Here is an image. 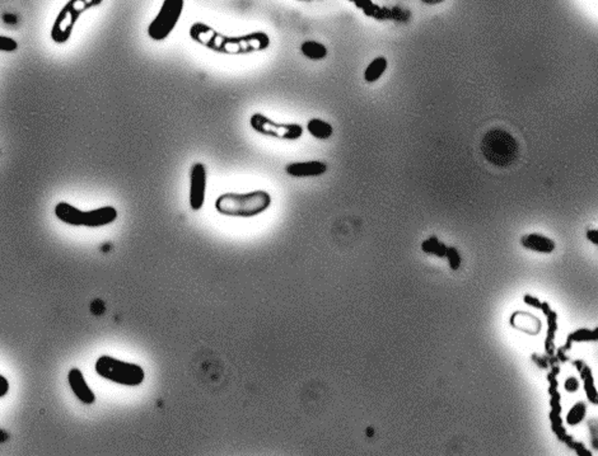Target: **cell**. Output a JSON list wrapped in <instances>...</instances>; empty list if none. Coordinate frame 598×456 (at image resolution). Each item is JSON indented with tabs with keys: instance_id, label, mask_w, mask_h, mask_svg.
I'll return each instance as SVG.
<instances>
[{
	"instance_id": "obj_3",
	"label": "cell",
	"mask_w": 598,
	"mask_h": 456,
	"mask_svg": "<svg viewBox=\"0 0 598 456\" xmlns=\"http://www.w3.org/2000/svg\"><path fill=\"white\" fill-rule=\"evenodd\" d=\"M94 369L103 379L125 387H139L146 379V372L140 365L125 363L111 356L98 357Z\"/></svg>"
},
{
	"instance_id": "obj_5",
	"label": "cell",
	"mask_w": 598,
	"mask_h": 456,
	"mask_svg": "<svg viewBox=\"0 0 598 456\" xmlns=\"http://www.w3.org/2000/svg\"><path fill=\"white\" fill-rule=\"evenodd\" d=\"M102 0H69L67 5L60 10L52 28L54 43H65L71 36L73 28L85 10L101 4Z\"/></svg>"
},
{
	"instance_id": "obj_16",
	"label": "cell",
	"mask_w": 598,
	"mask_h": 456,
	"mask_svg": "<svg viewBox=\"0 0 598 456\" xmlns=\"http://www.w3.org/2000/svg\"><path fill=\"white\" fill-rule=\"evenodd\" d=\"M421 248L425 253L436 254L438 257H445L447 253V247L442 242H439L436 238H430L425 240L421 245Z\"/></svg>"
},
{
	"instance_id": "obj_17",
	"label": "cell",
	"mask_w": 598,
	"mask_h": 456,
	"mask_svg": "<svg viewBox=\"0 0 598 456\" xmlns=\"http://www.w3.org/2000/svg\"><path fill=\"white\" fill-rule=\"evenodd\" d=\"M584 413H586L584 404L583 403L577 404L571 411V413L568 414V422L571 423V424H577V423L581 422L583 417H584Z\"/></svg>"
},
{
	"instance_id": "obj_18",
	"label": "cell",
	"mask_w": 598,
	"mask_h": 456,
	"mask_svg": "<svg viewBox=\"0 0 598 456\" xmlns=\"http://www.w3.org/2000/svg\"><path fill=\"white\" fill-rule=\"evenodd\" d=\"M18 49V43L14 38H10L7 36H0V51L4 52H13Z\"/></svg>"
},
{
	"instance_id": "obj_4",
	"label": "cell",
	"mask_w": 598,
	"mask_h": 456,
	"mask_svg": "<svg viewBox=\"0 0 598 456\" xmlns=\"http://www.w3.org/2000/svg\"><path fill=\"white\" fill-rule=\"evenodd\" d=\"M56 218L71 227L101 228L118 219V212L112 206H104L91 212H82L68 203H59L55 206Z\"/></svg>"
},
{
	"instance_id": "obj_1",
	"label": "cell",
	"mask_w": 598,
	"mask_h": 456,
	"mask_svg": "<svg viewBox=\"0 0 598 456\" xmlns=\"http://www.w3.org/2000/svg\"><path fill=\"white\" fill-rule=\"evenodd\" d=\"M272 205V196L263 190L247 194H223L215 201V210L230 218H255Z\"/></svg>"
},
{
	"instance_id": "obj_19",
	"label": "cell",
	"mask_w": 598,
	"mask_h": 456,
	"mask_svg": "<svg viewBox=\"0 0 598 456\" xmlns=\"http://www.w3.org/2000/svg\"><path fill=\"white\" fill-rule=\"evenodd\" d=\"M445 257H448V260H450V263H451V266H452L453 270H457L458 267H460V263H461V260H460V254L458 252L454 249V248H450V249H447V253H445Z\"/></svg>"
},
{
	"instance_id": "obj_15",
	"label": "cell",
	"mask_w": 598,
	"mask_h": 456,
	"mask_svg": "<svg viewBox=\"0 0 598 456\" xmlns=\"http://www.w3.org/2000/svg\"><path fill=\"white\" fill-rule=\"evenodd\" d=\"M302 54L311 60H322L327 56V49L325 45L316 41H306L300 45Z\"/></svg>"
},
{
	"instance_id": "obj_14",
	"label": "cell",
	"mask_w": 598,
	"mask_h": 456,
	"mask_svg": "<svg viewBox=\"0 0 598 456\" xmlns=\"http://www.w3.org/2000/svg\"><path fill=\"white\" fill-rule=\"evenodd\" d=\"M387 69V60L384 56H379L373 60L368 68L364 71V79L367 83H375L381 76H384V73Z\"/></svg>"
},
{
	"instance_id": "obj_24",
	"label": "cell",
	"mask_w": 598,
	"mask_h": 456,
	"mask_svg": "<svg viewBox=\"0 0 598 456\" xmlns=\"http://www.w3.org/2000/svg\"><path fill=\"white\" fill-rule=\"evenodd\" d=\"M423 3H425V4H430V5H434V4H439V3H443L445 0H421Z\"/></svg>"
},
{
	"instance_id": "obj_13",
	"label": "cell",
	"mask_w": 598,
	"mask_h": 456,
	"mask_svg": "<svg viewBox=\"0 0 598 456\" xmlns=\"http://www.w3.org/2000/svg\"><path fill=\"white\" fill-rule=\"evenodd\" d=\"M308 133L313 137L320 139V140H326L330 136L333 135V126L330 124H327L325 121L320 119H312L308 121L307 124Z\"/></svg>"
},
{
	"instance_id": "obj_12",
	"label": "cell",
	"mask_w": 598,
	"mask_h": 456,
	"mask_svg": "<svg viewBox=\"0 0 598 456\" xmlns=\"http://www.w3.org/2000/svg\"><path fill=\"white\" fill-rule=\"evenodd\" d=\"M512 324L516 328L523 330L526 333H530V334H536L541 330V321H538L535 315L529 314V312L514 314L512 318Z\"/></svg>"
},
{
	"instance_id": "obj_2",
	"label": "cell",
	"mask_w": 598,
	"mask_h": 456,
	"mask_svg": "<svg viewBox=\"0 0 598 456\" xmlns=\"http://www.w3.org/2000/svg\"><path fill=\"white\" fill-rule=\"evenodd\" d=\"M481 152L493 166L508 167L518 157V144L509 133L502 128H491L483 137Z\"/></svg>"
},
{
	"instance_id": "obj_7",
	"label": "cell",
	"mask_w": 598,
	"mask_h": 456,
	"mask_svg": "<svg viewBox=\"0 0 598 456\" xmlns=\"http://www.w3.org/2000/svg\"><path fill=\"white\" fill-rule=\"evenodd\" d=\"M251 127L263 134L287 140H297L303 134V127L297 124H276L261 113H255L251 117Z\"/></svg>"
},
{
	"instance_id": "obj_23",
	"label": "cell",
	"mask_w": 598,
	"mask_h": 456,
	"mask_svg": "<svg viewBox=\"0 0 598 456\" xmlns=\"http://www.w3.org/2000/svg\"><path fill=\"white\" fill-rule=\"evenodd\" d=\"M8 432H5L4 431V430H1V429H0V444H3V442H5V441H8Z\"/></svg>"
},
{
	"instance_id": "obj_22",
	"label": "cell",
	"mask_w": 598,
	"mask_h": 456,
	"mask_svg": "<svg viewBox=\"0 0 598 456\" xmlns=\"http://www.w3.org/2000/svg\"><path fill=\"white\" fill-rule=\"evenodd\" d=\"M587 238L590 239V242H593L595 244H598V231L597 230H590L588 233H587Z\"/></svg>"
},
{
	"instance_id": "obj_21",
	"label": "cell",
	"mask_w": 598,
	"mask_h": 456,
	"mask_svg": "<svg viewBox=\"0 0 598 456\" xmlns=\"http://www.w3.org/2000/svg\"><path fill=\"white\" fill-rule=\"evenodd\" d=\"M565 388H566V390H569V391H575L578 389V381L575 380L574 378H571L569 380H566V383H565Z\"/></svg>"
},
{
	"instance_id": "obj_6",
	"label": "cell",
	"mask_w": 598,
	"mask_h": 456,
	"mask_svg": "<svg viewBox=\"0 0 598 456\" xmlns=\"http://www.w3.org/2000/svg\"><path fill=\"white\" fill-rule=\"evenodd\" d=\"M184 0H164L157 17L148 27V34L154 41H162L167 38L176 25L184 10Z\"/></svg>"
},
{
	"instance_id": "obj_10",
	"label": "cell",
	"mask_w": 598,
	"mask_h": 456,
	"mask_svg": "<svg viewBox=\"0 0 598 456\" xmlns=\"http://www.w3.org/2000/svg\"><path fill=\"white\" fill-rule=\"evenodd\" d=\"M326 170L327 164L317 161L289 163L285 167L287 174L296 178L318 177L322 176Z\"/></svg>"
},
{
	"instance_id": "obj_20",
	"label": "cell",
	"mask_w": 598,
	"mask_h": 456,
	"mask_svg": "<svg viewBox=\"0 0 598 456\" xmlns=\"http://www.w3.org/2000/svg\"><path fill=\"white\" fill-rule=\"evenodd\" d=\"M9 391V381L0 375V398L5 397Z\"/></svg>"
},
{
	"instance_id": "obj_11",
	"label": "cell",
	"mask_w": 598,
	"mask_h": 456,
	"mask_svg": "<svg viewBox=\"0 0 598 456\" xmlns=\"http://www.w3.org/2000/svg\"><path fill=\"white\" fill-rule=\"evenodd\" d=\"M522 244L524 248L540 252V253H551L555 249V243L546 237L540 234H529L522 238Z\"/></svg>"
},
{
	"instance_id": "obj_9",
	"label": "cell",
	"mask_w": 598,
	"mask_h": 456,
	"mask_svg": "<svg viewBox=\"0 0 598 456\" xmlns=\"http://www.w3.org/2000/svg\"><path fill=\"white\" fill-rule=\"evenodd\" d=\"M69 385L73 390V393L76 394V397L85 404H93L96 402V396H94L93 390L88 387L86 379L83 376V372H80L77 367L71 369L68 374Z\"/></svg>"
},
{
	"instance_id": "obj_8",
	"label": "cell",
	"mask_w": 598,
	"mask_h": 456,
	"mask_svg": "<svg viewBox=\"0 0 598 456\" xmlns=\"http://www.w3.org/2000/svg\"><path fill=\"white\" fill-rule=\"evenodd\" d=\"M206 167L203 163H195L190 169V207L194 212L201 210L206 203Z\"/></svg>"
}]
</instances>
